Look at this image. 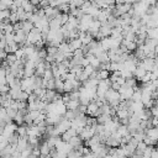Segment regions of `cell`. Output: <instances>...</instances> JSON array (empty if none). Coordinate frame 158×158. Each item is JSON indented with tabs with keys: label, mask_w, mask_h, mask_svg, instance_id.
I'll use <instances>...</instances> for the list:
<instances>
[{
	"label": "cell",
	"mask_w": 158,
	"mask_h": 158,
	"mask_svg": "<svg viewBox=\"0 0 158 158\" xmlns=\"http://www.w3.org/2000/svg\"><path fill=\"white\" fill-rule=\"evenodd\" d=\"M17 125L16 123H14V122H9V123H6L5 125V127H4V131H2V135L6 137V138H9L10 136H12L14 133H16V130H17Z\"/></svg>",
	"instance_id": "cell-1"
},
{
	"label": "cell",
	"mask_w": 158,
	"mask_h": 158,
	"mask_svg": "<svg viewBox=\"0 0 158 158\" xmlns=\"http://www.w3.org/2000/svg\"><path fill=\"white\" fill-rule=\"evenodd\" d=\"M99 107H100V105L96 102V101H90L89 102V105L86 106V114L89 115V116H98L99 115Z\"/></svg>",
	"instance_id": "cell-2"
},
{
	"label": "cell",
	"mask_w": 158,
	"mask_h": 158,
	"mask_svg": "<svg viewBox=\"0 0 158 158\" xmlns=\"http://www.w3.org/2000/svg\"><path fill=\"white\" fill-rule=\"evenodd\" d=\"M68 143H69V146L72 147V149H79V148L81 147L83 139L80 138L79 135H77V136H74L73 138H70V141H69Z\"/></svg>",
	"instance_id": "cell-3"
},
{
	"label": "cell",
	"mask_w": 158,
	"mask_h": 158,
	"mask_svg": "<svg viewBox=\"0 0 158 158\" xmlns=\"http://www.w3.org/2000/svg\"><path fill=\"white\" fill-rule=\"evenodd\" d=\"M78 135V132L73 128V127H70L69 130H67L63 135H62V139L64 141V142H69L70 141V138H73L74 136H77Z\"/></svg>",
	"instance_id": "cell-4"
},
{
	"label": "cell",
	"mask_w": 158,
	"mask_h": 158,
	"mask_svg": "<svg viewBox=\"0 0 158 158\" xmlns=\"http://www.w3.org/2000/svg\"><path fill=\"white\" fill-rule=\"evenodd\" d=\"M21 7H22L26 12H35V11H36V6H33V5L30 2V0H22Z\"/></svg>",
	"instance_id": "cell-5"
},
{
	"label": "cell",
	"mask_w": 158,
	"mask_h": 158,
	"mask_svg": "<svg viewBox=\"0 0 158 158\" xmlns=\"http://www.w3.org/2000/svg\"><path fill=\"white\" fill-rule=\"evenodd\" d=\"M68 43H69V46H70V48H72V51H73V52H74L75 49H80V48L83 47V43H81V41H80L79 38L70 40Z\"/></svg>",
	"instance_id": "cell-6"
},
{
	"label": "cell",
	"mask_w": 158,
	"mask_h": 158,
	"mask_svg": "<svg viewBox=\"0 0 158 158\" xmlns=\"http://www.w3.org/2000/svg\"><path fill=\"white\" fill-rule=\"evenodd\" d=\"M58 51L62 52V53H73V51H72V48H70L68 42H62L58 46Z\"/></svg>",
	"instance_id": "cell-7"
},
{
	"label": "cell",
	"mask_w": 158,
	"mask_h": 158,
	"mask_svg": "<svg viewBox=\"0 0 158 158\" xmlns=\"http://www.w3.org/2000/svg\"><path fill=\"white\" fill-rule=\"evenodd\" d=\"M80 106V101L79 100H70L67 104V110H77Z\"/></svg>",
	"instance_id": "cell-8"
},
{
	"label": "cell",
	"mask_w": 158,
	"mask_h": 158,
	"mask_svg": "<svg viewBox=\"0 0 158 158\" xmlns=\"http://www.w3.org/2000/svg\"><path fill=\"white\" fill-rule=\"evenodd\" d=\"M35 27V25L30 21H22V30L26 32V33H30L32 31V28Z\"/></svg>",
	"instance_id": "cell-9"
},
{
	"label": "cell",
	"mask_w": 158,
	"mask_h": 158,
	"mask_svg": "<svg viewBox=\"0 0 158 158\" xmlns=\"http://www.w3.org/2000/svg\"><path fill=\"white\" fill-rule=\"evenodd\" d=\"M14 121H15V123H16L17 126H21L22 123H25V115H22L21 112L17 111L16 116L14 117Z\"/></svg>",
	"instance_id": "cell-10"
},
{
	"label": "cell",
	"mask_w": 158,
	"mask_h": 158,
	"mask_svg": "<svg viewBox=\"0 0 158 158\" xmlns=\"http://www.w3.org/2000/svg\"><path fill=\"white\" fill-rule=\"evenodd\" d=\"M27 128L28 126H19L16 130V133L19 135V137H27Z\"/></svg>",
	"instance_id": "cell-11"
},
{
	"label": "cell",
	"mask_w": 158,
	"mask_h": 158,
	"mask_svg": "<svg viewBox=\"0 0 158 158\" xmlns=\"http://www.w3.org/2000/svg\"><path fill=\"white\" fill-rule=\"evenodd\" d=\"M109 78H110L109 70L102 69V70H99V72H98V79H99V80H106V79H109Z\"/></svg>",
	"instance_id": "cell-12"
},
{
	"label": "cell",
	"mask_w": 158,
	"mask_h": 158,
	"mask_svg": "<svg viewBox=\"0 0 158 158\" xmlns=\"http://www.w3.org/2000/svg\"><path fill=\"white\" fill-rule=\"evenodd\" d=\"M9 64H10V67L17 60V57H16V54L15 53H7V57H6V59H5Z\"/></svg>",
	"instance_id": "cell-13"
},
{
	"label": "cell",
	"mask_w": 158,
	"mask_h": 158,
	"mask_svg": "<svg viewBox=\"0 0 158 158\" xmlns=\"http://www.w3.org/2000/svg\"><path fill=\"white\" fill-rule=\"evenodd\" d=\"M17 111H19V110H16V109H14V107H6L7 116H9L11 120H14V117H15V116H16V114H17Z\"/></svg>",
	"instance_id": "cell-14"
},
{
	"label": "cell",
	"mask_w": 158,
	"mask_h": 158,
	"mask_svg": "<svg viewBox=\"0 0 158 158\" xmlns=\"http://www.w3.org/2000/svg\"><path fill=\"white\" fill-rule=\"evenodd\" d=\"M9 21H10V23H16V22H19V16H17V14L16 12H11V15H10V17H9Z\"/></svg>",
	"instance_id": "cell-15"
},
{
	"label": "cell",
	"mask_w": 158,
	"mask_h": 158,
	"mask_svg": "<svg viewBox=\"0 0 158 158\" xmlns=\"http://www.w3.org/2000/svg\"><path fill=\"white\" fill-rule=\"evenodd\" d=\"M38 6H40L41 9H46L47 6H49V1H48V0H41Z\"/></svg>",
	"instance_id": "cell-16"
},
{
	"label": "cell",
	"mask_w": 158,
	"mask_h": 158,
	"mask_svg": "<svg viewBox=\"0 0 158 158\" xmlns=\"http://www.w3.org/2000/svg\"><path fill=\"white\" fill-rule=\"evenodd\" d=\"M40 1H41V0H30V2H31L33 6H38V5H40Z\"/></svg>",
	"instance_id": "cell-17"
},
{
	"label": "cell",
	"mask_w": 158,
	"mask_h": 158,
	"mask_svg": "<svg viewBox=\"0 0 158 158\" xmlns=\"http://www.w3.org/2000/svg\"><path fill=\"white\" fill-rule=\"evenodd\" d=\"M6 146H7V144H5V143H1V142H0V153H1V151H2Z\"/></svg>",
	"instance_id": "cell-18"
},
{
	"label": "cell",
	"mask_w": 158,
	"mask_h": 158,
	"mask_svg": "<svg viewBox=\"0 0 158 158\" xmlns=\"http://www.w3.org/2000/svg\"><path fill=\"white\" fill-rule=\"evenodd\" d=\"M84 1H91V0H84Z\"/></svg>",
	"instance_id": "cell-19"
}]
</instances>
